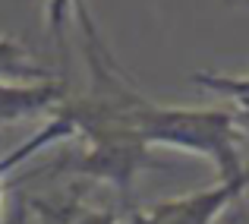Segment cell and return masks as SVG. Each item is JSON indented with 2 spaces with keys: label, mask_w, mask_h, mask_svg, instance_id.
<instances>
[{
  "label": "cell",
  "mask_w": 249,
  "mask_h": 224,
  "mask_svg": "<svg viewBox=\"0 0 249 224\" xmlns=\"http://www.w3.org/2000/svg\"><path fill=\"white\" fill-rule=\"evenodd\" d=\"M91 89L104 92L114 117L148 149H177L189 155H202L214 164L218 180L240 177L249 164L243 161V133L237 127L233 111L224 108H177L158 104L152 98L133 92L126 76H110L91 82Z\"/></svg>",
  "instance_id": "obj_1"
},
{
  "label": "cell",
  "mask_w": 249,
  "mask_h": 224,
  "mask_svg": "<svg viewBox=\"0 0 249 224\" xmlns=\"http://www.w3.org/2000/svg\"><path fill=\"white\" fill-rule=\"evenodd\" d=\"M249 189V168L240 177L218 180L205 189L186 196L161 199L152 205H129L123 212V224H214L233 202H240Z\"/></svg>",
  "instance_id": "obj_2"
},
{
  "label": "cell",
  "mask_w": 249,
  "mask_h": 224,
  "mask_svg": "<svg viewBox=\"0 0 249 224\" xmlns=\"http://www.w3.org/2000/svg\"><path fill=\"white\" fill-rule=\"evenodd\" d=\"M76 19L79 32L85 38V63L91 70V82L107 76H123L120 63L114 60L110 48L104 44L101 32L95 25V16L89 10V0H44V22H48V35L54 41L57 54H60V73L67 70V22Z\"/></svg>",
  "instance_id": "obj_3"
},
{
  "label": "cell",
  "mask_w": 249,
  "mask_h": 224,
  "mask_svg": "<svg viewBox=\"0 0 249 224\" xmlns=\"http://www.w3.org/2000/svg\"><path fill=\"white\" fill-rule=\"evenodd\" d=\"M63 98H67L63 79L29 82V85L0 82V127H13V123L29 120V117L51 114Z\"/></svg>",
  "instance_id": "obj_4"
},
{
  "label": "cell",
  "mask_w": 249,
  "mask_h": 224,
  "mask_svg": "<svg viewBox=\"0 0 249 224\" xmlns=\"http://www.w3.org/2000/svg\"><path fill=\"white\" fill-rule=\"evenodd\" d=\"M32 215H35L41 224H123V218L114 212V208H95L85 205L76 196H35L29 199Z\"/></svg>",
  "instance_id": "obj_5"
},
{
  "label": "cell",
  "mask_w": 249,
  "mask_h": 224,
  "mask_svg": "<svg viewBox=\"0 0 249 224\" xmlns=\"http://www.w3.org/2000/svg\"><path fill=\"white\" fill-rule=\"evenodd\" d=\"M54 70L44 67L22 41L0 35V82H13V85H29V82H51Z\"/></svg>",
  "instance_id": "obj_6"
},
{
  "label": "cell",
  "mask_w": 249,
  "mask_h": 224,
  "mask_svg": "<svg viewBox=\"0 0 249 224\" xmlns=\"http://www.w3.org/2000/svg\"><path fill=\"white\" fill-rule=\"evenodd\" d=\"M193 82H199L202 89H212L218 95H224L233 104V117L237 127L249 139V76H227V73H196Z\"/></svg>",
  "instance_id": "obj_7"
},
{
  "label": "cell",
  "mask_w": 249,
  "mask_h": 224,
  "mask_svg": "<svg viewBox=\"0 0 249 224\" xmlns=\"http://www.w3.org/2000/svg\"><path fill=\"white\" fill-rule=\"evenodd\" d=\"M0 224H32V208H29V202H25V196L13 202V208L0 218Z\"/></svg>",
  "instance_id": "obj_8"
},
{
  "label": "cell",
  "mask_w": 249,
  "mask_h": 224,
  "mask_svg": "<svg viewBox=\"0 0 249 224\" xmlns=\"http://www.w3.org/2000/svg\"><path fill=\"white\" fill-rule=\"evenodd\" d=\"M3 193H6V180H3V174H0V218H3Z\"/></svg>",
  "instance_id": "obj_9"
},
{
  "label": "cell",
  "mask_w": 249,
  "mask_h": 224,
  "mask_svg": "<svg viewBox=\"0 0 249 224\" xmlns=\"http://www.w3.org/2000/svg\"><path fill=\"white\" fill-rule=\"evenodd\" d=\"M227 6H237V3H249V0H224Z\"/></svg>",
  "instance_id": "obj_10"
}]
</instances>
